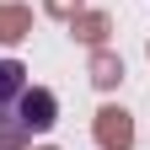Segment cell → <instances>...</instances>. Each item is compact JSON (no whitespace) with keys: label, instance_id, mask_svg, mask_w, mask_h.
I'll list each match as a JSON object with an SVG mask.
<instances>
[{"label":"cell","instance_id":"cell-1","mask_svg":"<svg viewBox=\"0 0 150 150\" xmlns=\"http://www.w3.org/2000/svg\"><path fill=\"white\" fill-rule=\"evenodd\" d=\"M11 118H16V129H22V134H48V129L59 123V97H54L48 86H27L22 97H16Z\"/></svg>","mask_w":150,"mask_h":150},{"label":"cell","instance_id":"cell-2","mask_svg":"<svg viewBox=\"0 0 150 150\" xmlns=\"http://www.w3.org/2000/svg\"><path fill=\"white\" fill-rule=\"evenodd\" d=\"M27 91V64L22 59H0V112L11 118V107H16V97Z\"/></svg>","mask_w":150,"mask_h":150},{"label":"cell","instance_id":"cell-3","mask_svg":"<svg viewBox=\"0 0 150 150\" xmlns=\"http://www.w3.org/2000/svg\"><path fill=\"white\" fill-rule=\"evenodd\" d=\"M0 118H6V112H0Z\"/></svg>","mask_w":150,"mask_h":150}]
</instances>
